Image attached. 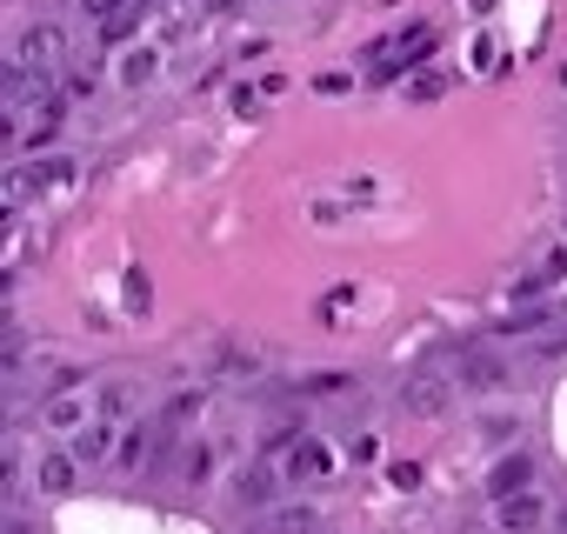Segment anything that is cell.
Segmentation results:
<instances>
[{"instance_id": "cell-16", "label": "cell", "mask_w": 567, "mask_h": 534, "mask_svg": "<svg viewBox=\"0 0 567 534\" xmlns=\"http://www.w3.org/2000/svg\"><path fill=\"white\" fill-rule=\"evenodd\" d=\"M534 328H547V308H514L501 321V335H534Z\"/></svg>"}, {"instance_id": "cell-1", "label": "cell", "mask_w": 567, "mask_h": 534, "mask_svg": "<svg viewBox=\"0 0 567 534\" xmlns=\"http://www.w3.org/2000/svg\"><path fill=\"white\" fill-rule=\"evenodd\" d=\"M447 401H454V388H447V374H434V368H421V374H408V381H401V408H408V414H421V421H441V414H447Z\"/></svg>"}, {"instance_id": "cell-2", "label": "cell", "mask_w": 567, "mask_h": 534, "mask_svg": "<svg viewBox=\"0 0 567 534\" xmlns=\"http://www.w3.org/2000/svg\"><path fill=\"white\" fill-rule=\"evenodd\" d=\"M21 68H34V74H54L61 61H68V34L54 28V21H34L28 34H21V54H14Z\"/></svg>"}, {"instance_id": "cell-14", "label": "cell", "mask_w": 567, "mask_h": 534, "mask_svg": "<svg viewBox=\"0 0 567 534\" xmlns=\"http://www.w3.org/2000/svg\"><path fill=\"white\" fill-rule=\"evenodd\" d=\"M141 21H147V0H134V8H121L107 28H101V41H127V34H141Z\"/></svg>"}, {"instance_id": "cell-5", "label": "cell", "mask_w": 567, "mask_h": 534, "mask_svg": "<svg viewBox=\"0 0 567 534\" xmlns=\"http://www.w3.org/2000/svg\"><path fill=\"white\" fill-rule=\"evenodd\" d=\"M388 48H394V54H388V61L374 68L381 81H388V74H401L408 61H427V54H434V28H414V34H401V41H388Z\"/></svg>"}, {"instance_id": "cell-13", "label": "cell", "mask_w": 567, "mask_h": 534, "mask_svg": "<svg viewBox=\"0 0 567 534\" xmlns=\"http://www.w3.org/2000/svg\"><path fill=\"white\" fill-rule=\"evenodd\" d=\"M560 275H567V247H554V254L534 267V275L520 281V295H540V288H547V281H560Z\"/></svg>"}, {"instance_id": "cell-25", "label": "cell", "mask_w": 567, "mask_h": 534, "mask_svg": "<svg viewBox=\"0 0 567 534\" xmlns=\"http://www.w3.org/2000/svg\"><path fill=\"white\" fill-rule=\"evenodd\" d=\"M474 8H494V0H474Z\"/></svg>"}, {"instance_id": "cell-11", "label": "cell", "mask_w": 567, "mask_h": 534, "mask_svg": "<svg viewBox=\"0 0 567 534\" xmlns=\"http://www.w3.org/2000/svg\"><path fill=\"white\" fill-rule=\"evenodd\" d=\"M74 481H81V461L74 454H48L41 461V487L48 494H74Z\"/></svg>"}, {"instance_id": "cell-3", "label": "cell", "mask_w": 567, "mask_h": 534, "mask_svg": "<svg viewBox=\"0 0 567 534\" xmlns=\"http://www.w3.org/2000/svg\"><path fill=\"white\" fill-rule=\"evenodd\" d=\"M461 388H481V394L507 388V368H501V355H494V348H467V355H461Z\"/></svg>"}, {"instance_id": "cell-21", "label": "cell", "mask_w": 567, "mask_h": 534, "mask_svg": "<svg viewBox=\"0 0 567 534\" xmlns=\"http://www.w3.org/2000/svg\"><path fill=\"white\" fill-rule=\"evenodd\" d=\"M147 74H154V54H134V61H127V88H141Z\"/></svg>"}, {"instance_id": "cell-24", "label": "cell", "mask_w": 567, "mask_h": 534, "mask_svg": "<svg viewBox=\"0 0 567 534\" xmlns=\"http://www.w3.org/2000/svg\"><path fill=\"white\" fill-rule=\"evenodd\" d=\"M560 534H567V507H560Z\"/></svg>"}, {"instance_id": "cell-26", "label": "cell", "mask_w": 567, "mask_h": 534, "mask_svg": "<svg viewBox=\"0 0 567 534\" xmlns=\"http://www.w3.org/2000/svg\"><path fill=\"white\" fill-rule=\"evenodd\" d=\"M560 348H567V335H560Z\"/></svg>"}, {"instance_id": "cell-15", "label": "cell", "mask_w": 567, "mask_h": 534, "mask_svg": "<svg viewBox=\"0 0 567 534\" xmlns=\"http://www.w3.org/2000/svg\"><path fill=\"white\" fill-rule=\"evenodd\" d=\"M274 534H315V507H280L274 514Z\"/></svg>"}, {"instance_id": "cell-18", "label": "cell", "mask_w": 567, "mask_h": 534, "mask_svg": "<svg viewBox=\"0 0 567 534\" xmlns=\"http://www.w3.org/2000/svg\"><path fill=\"white\" fill-rule=\"evenodd\" d=\"M68 174H74V167H68V161H48V167H41V174H28V181H34V187H61V181H68Z\"/></svg>"}, {"instance_id": "cell-7", "label": "cell", "mask_w": 567, "mask_h": 534, "mask_svg": "<svg viewBox=\"0 0 567 534\" xmlns=\"http://www.w3.org/2000/svg\"><path fill=\"white\" fill-rule=\"evenodd\" d=\"M328 468H334V454H328L321 441H308V434L288 441V474H295V481H321Z\"/></svg>"}, {"instance_id": "cell-10", "label": "cell", "mask_w": 567, "mask_h": 534, "mask_svg": "<svg viewBox=\"0 0 567 534\" xmlns=\"http://www.w3.org/2000/svg\"><path fill=\"white\" fill-rule=\"evenodd\" d=\"M48 428H61V434H81V428H87V401H81L74 388H68V394H54V401H48Z\"/></svg>"}, {"instance_id": "cell-19", "label": "cell", "mask_w": 567, "mask_h": 534, "mask_svg": "<svg viewBox=\"0 0 567 534\" xmlns=\"http://www.w3.org/2000/svg\"><path fill=\"white\" fill-rule=\"evenodd\" d=\"M348 388H354L348 374H315V381H308V394H348Z\"/></svg>"}, {"instance_id": "cell-20", "label": "cell", "mask_w": 567, "mask_h": 534, "mask_svg": "<svg viewBox=\"0 0 567 534\" xmlns=\"http://www.w3.org/2000/svg\"><path fill=\"white\" fill-rule=\"evenodd\" d=\"M181 474H187V481H207V448H187V454H181Z\"/></svg>"}, {"instance_id": "cell-17", "label": "cell", "mask_w": 567, "mask_h": 534, "mask_svg": "<svg viewBox=\"0 0 567 534\" xmlns=\"http://www.w3.org/2000/svg\"><path fill=\"white\" fill-rule=\"evenodd\" d=\"M187 414H200V394H174V401H167V414H161V428H181Z\"/></svg>"}, {"instance_id": "cell-23", "label": "cell", "mask_w": 567, "mask_h": 534, "mask_svg": "<svg viewBox=\"0 0 567 534\" xmlns=\"http://www.w3.org/2000/svg\"><path fill=\"white\" fill-rule=\"evenodd\" d=\"M8 534H34V527H28V514H8Z\"/></svg>"}, {"instance_id": "cell-9", "label": "cell", "mask_w": 567, "mask_h": 534, "mask_svg": "<svg viewBox=\"0 0 567 534\" xmlns=\"http://www.w3.org/2000/svg\"><path fill=\"white\" fill-rule=\"evenodd\" d=\"M107 448H114V421H87V428L74 434V448H68V454L87 468V461H107Z\"/></svg>"}, {"instance_id": "cell-4", "label": "cell", "mask_w": 567, "mask_h": 534, "mask_svg": "<svg viewBox=\"0 0 567 534\" xmlns=\"http://www.w3.org/2000/svg\"><path fill=\"white\" fill-rule=\"evenodd\" d=\"M527 481H534V461L527 454H501L494 474H487V494L494 501H514V494H527Z\"/></svg>"}, {"instance_id": "cell-8", "label": "cell", "mask_w": 567, "mask_h": 534, "mask_svg": "<svg viewBox=\"0 0 567 534\" xmlns=\"http://www.w3.org/2000/svg\"><path fill=\"white\" fill-rule=\"evenodd\" d=\"M540 521H547V507H540V494H534V487H527V494H514V501H501V527H507V534H534Z\"/></svg>"}, {"instance_id": "cell-6", "label": "cell", "mask_w": 567, "mask_h": 534, "mask_svg": "<svg viewBox=\"0 0 567 534\" xmlns=\"http://www.w3.org/2000/svg\"><path fill=\"white\" fill-rule=\"evenodd\" d=\"M161 434H167L161 421H147V428H134V434L121 441V454H114V461H121L127 474H141V468H154V448H161Z\"/></svg>"}, {"instance_id": "cell-22", "label": "cell", "mask_w": 567, "mask_h": 534, "mask_svg": "<svg viewBox=\"0 0 567 534\" xmlns=\"http://www.w3.org/2000/svg\"><path fill=\"white\" fill-rule=\"evenodd\" d=\"M441 88H447V81H441V74H421V81H414V88H408V94H414V101H434V94H441Z\"/></svg>"}, {"instance_id": "cell-12", "label": "cell", "mask_w": 567, "mask_h": 534, "mask_svg": "<svg viewBox=\"0 0 567 534\" xmlns=\"http://www.w3.org/2000/svg\"><path fill=\"white\" fill-rule=\"evenodd\" d=\"M234 487H240V501H247V507H267V501H274V468H267V461H254V468H240V481H234Z\"/></svg>"}]
</instances>
